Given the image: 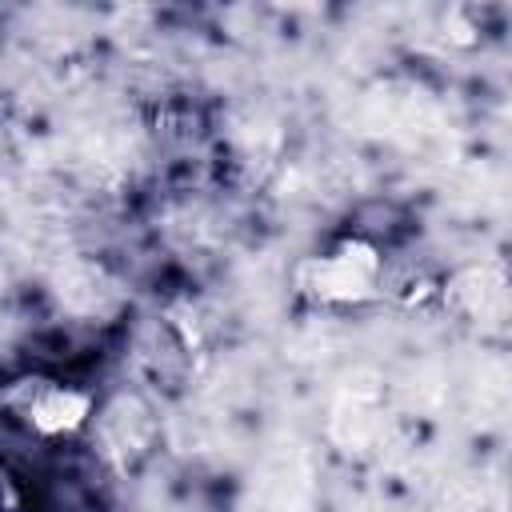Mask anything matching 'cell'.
Masks as SVG:
<instances>
[{
	"label": "cell",
	"instance_id": "6da1fadb",
	"mask_svg": "<svg viewBox=\"0 0 512 512\" xmlns=\"http://www.w3.org/2000/svg\"><path fill=\"white\" fill-rule=\"evenodd\" d=\"M8 404H20V412L28 416V424L40 436H68L76 428H84L88 412H92V396L68 384H52V380H20L8 392Z\"/></svg>",
	"mask_w": 512,
	"mask_h": 512
},
{
	"label": "cell",
	"instance_id": "7a4b0ae2",
	"mask_svg": "<svg viewBox=\"0 0 512 512\" xmlns=\"http://www.w3.org/2000/svg\"><path fill=\"white\" fill-rule=\"evenodd\" d=\"M296 284L304 296L320 304H364L380 296V276H368L352 260H344L336 248L320 256H304L296 268Z\"/></svg>",
	"mask_w": 512,
	"mask_h": 512
},
{
	"label": "cell",
	"instance_id": "3957f363",
	"mask_svg": "<svg viewBox=\"0 0 512 512\" xmlns=\"http://www.w3.org/2000/svg\"><path fill=\"white\" fill-rule=\"evenodd\" d=\"M504 300V280L492 268H468L444 284V304H452L468 320H488Z\"/></svg>",
	"mask_w": 512,
	"mask_h": 512
}]
</instances>
